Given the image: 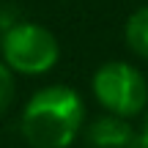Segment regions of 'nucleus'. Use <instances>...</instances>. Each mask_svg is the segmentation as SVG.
<instances>
[{"label": "nucleus", "mask_w": 148, "mask_h": 148, "mask_svg": "<svg viewBox=\"0 0 148 148\" xmlns=\"http://www.w3.org/2000/svg\"><path fill=\"white\" fill-rule=\"evenodd\" d=\"M126 44L134 55L148 60V5L137 8L126 19Z\"/></svg>", "instance_id": "5"}, {"label": "nucleus", "mask_w": 148, "mask_h": 148, "mask_svg": "<svg viewBox=\"0 0 148 148\" xmlns=\"http://www.w3.org/2000/svg\"><path fill=\"white\" fill-rule=\"evenodd\" d=\"M58 55L55 36L36 22H14L3 33V60L11 71L44 74L58 63Z\"/></svg>", "instance_id": "3"}, {"label": "nucleus", "mask_w": 148, "mask_h": 148, "mask_svg": "<svg viewBox=\"0 0 148 148\" xmlns=\"http://www.w3.org/2000/svg\"><path fill=\"white\" fill-rule=\"evenodd\" d=\"M85 137L93 148H143V137L129 126V121L112 112L96 118L88 126Z\"/></svg>", "instance_id": "4"}, {"label": "nucleus", "mask_w": 148, "mask_h": 148, "mask_svg": "<svg viewBox=\"0 0 148 148\" xmlns=\"http://www.w3.org/2000/svg\"><path fill=\"white\" fill-rule=\"evenodd\" d=\"M11 99H14V77H11V69L0 63V115L8 110Z\"/></svg>", "instance_id": "6"}, {"label": "nucleus", "mask_w": 148, "mask_h": 148, "mask_svg": "<svg viewBox=\"0 0 148 148\" xmlns=\"http://www.w3.org/2000/svg\"><path fill=\"white\" fill-rule=\"evenodd\" d=\"M93 96L107 112L132 118L148 104V82L132 63L110 60L93 74Z\"/></svg>", "instance_id": "2"}, {"label": "nucleus", "mask_w": 148, "mask_h": 148, "mask_svg": "<svg viewBox=\"0 0 148 148\" xmlns=\"http://www.w3.org/2000/svg\"><path fill=\"white\" fill-rule=\"evenodd\" d=\"M85 123V104L66 85H49L30 96L22 112V134L33 148H69Z\"/></svg>", "instance_id": "1"}, {"label": "nucleus", "mask_w": 148, "mask_h": 148, "mask_svg": "<svg viewBox=\"0 0 148 148\" xmlns=\"http://www.w3.org/2000/svg\"><path fill=\"white\" fill-rule=\"evenodd\" d=\"M140 137H143V148H148V121H145V129H143V134H140Z\"/></svg>", "instance_id": "7"}]
</instances>
